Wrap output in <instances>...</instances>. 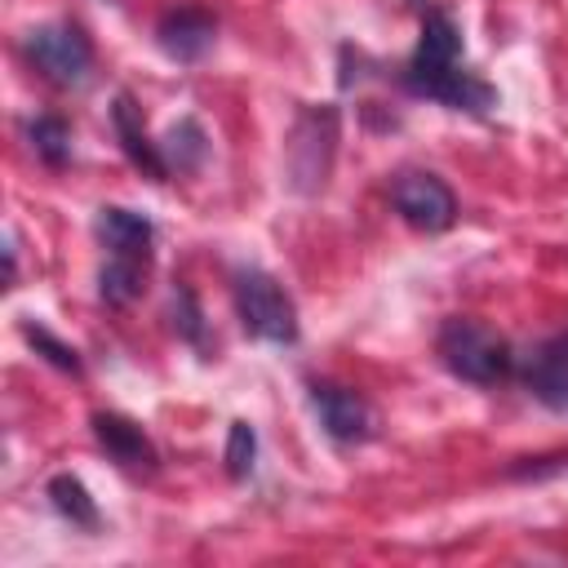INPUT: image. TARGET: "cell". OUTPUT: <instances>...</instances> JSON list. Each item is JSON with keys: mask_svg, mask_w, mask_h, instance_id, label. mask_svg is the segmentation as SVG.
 I'll return each instance as SVG.
<instances>
[{"mask_svg": "<svg viewBox=\"0 0 568 568\" xmlns=\"http://www.w3.org/2000/svg\"><path fill=\"white\" fill-rule=\"evenodd\" d=\"M173 328L191 342V346H204V315H200V302L186 284L173 288Z\"/></svg>", "mask_w": 568, "mask_h": 568, "instance_id": "obj_19", "label": "cell"}, {"mask_svg": "<svg viewBox=\"0 0 568 568\" xmlns=\"http://www.w3.org/2000/svg\"><path fill=\"white\" fill-rule=\"evenodd\" d=\"M390 204L395 213L417 226V231H448L453 217H457V195L444 178L426 173V169H404L395 182H390Z\"/></svg>", "mask_w": 568, "mask_h": 568, "instance_id": "obj_5", "label": "cell"}, {"mask_svg": "<svg viewBox=\"0 0 568 568\" xmlns=\"http://www.w3.org/2000/svg\"><path fill=\"white\" fill-rule=\"evenodd\" d=\"M49 501H53V510H58L62 519H71V524H80V528H98V506H93L89 488H84L75 475H53V479H49Z\"/></svg>", "mask_w": 568, "mask_h": 568, "instance_id": "obj_15", "label": "cell"}, {"mask_svg": "<svg viewBox=\"0 0 568 568\" xmlns=\"http://www.w3.org/2000/svg\"><path fill=\"white\" fill-rule=\"evenodd\" d=\"M311 404L320 413V426L342 439V444H359L373 435V408L364 404V395L346 390V386H333V382H315L311 386Z\"/></svg>", "mask_w": 568, "mask_h": 568, "instance_id": "obj_7", "label": "cell"}, {"mask_svg": "<svg viewBox=\"0 0 568 568\" xmlns=\"http://www.w3.org/2000/svg\"><path fill=\"white\" fill-rule=\"evenodd\" d=\"M333 155H337V106H328V102L302 106L288 129V142H284L288 186L297 195L324 191V182L333 173Z\"/></svg>", "mask_w": 568, "mask_h": 568, "instance_id": "obj_3", "label": "cell"}, {"mask_svg": "<svg viewBox=\"0 0 568 568\" xmlns=\"http://www.w3.org/2000/svg\"><path fill=\"white\" fill-rule=\"evenodd\" d=\"M27 138H31V151L49 164V169H62L71 160V129L62 115H40L27 124Z\"/></svg>", "mask_w": 568, "mask_h": 568, "instance_id": "obj_16", "label": "cell"}, {"mask_svg": "<svg viewBox=\"0 0 568 568\" xmlns=\"http://www.w3.org/2000/svg\"><path fill=\"white\" fill-rule=\"evenodd\" d=\"M98 235L111 253H124V257H151V240H155V226L151 217L133 213V209H120V204H106L98 209Z\"/></svg>", "mask_w": 568, "mask_h": 568, "instance_id": "obj_12", "label": "cell"}, {"mask_svg": "<svg viewBox=\"0 0 568 568\" xmlns=\"http://www.w3.org/2000/svg\"><path fill=\"white\" fill-rule=\"evenodd\" d=\"M204 155H209V138H204V129H200V120H178L173 129H169V142H164V164H169V173L178 169V173H195L200 164H204Z\"/></svg>", "mask_w": 568, "mask_h": 568, "instance_id": "obj_14", "label": "cell"}, {"mask_svg": "<svg viewBox=\"0 0 568 568\" xmlns=\"http://www.w3.org/2000/svg\"><path fill=\"white\" fill-rule=\"evenodd\" d=\"M22 333H27V342L36 346V355H44L53 368H62V373H80L84 364H80V355L62 342V337H53L44 324H22Z\"/></svg>", "mask_w": 568, "mask_h": 568, "instance_id": "obj_18", "label": "cell"}, {"mask_svg": "<svg viewBox=\"0 0 568 568\" xmlns=\"http://www.w3.org/2000/svg\"><path fill=\"white\" fill-rule=\"evenodd\" d=\"M111 124H115V138H120L124 155L133 160V169H142L151 182H164V178H169L164 151L151 142V133H146V124H142V111H138V102H133L129 93H115V102H111Z\"/></svg>", "mask_w": 568, "mask_h": 568, "instance_id": "obj_10", "label": "cell"}, {"mask_svg": "<svg viewBox=\"0 0 568 568\" xmlns=\"http://www.w3.org/2000/svg\"><path fill=\"white\" fill-rule=\"evenodd\" d=\"M93 439L106 448L111 462H120L124 470H155L160 453L146 439V430L138 422H129L124 413H93Z\"/></svg>", "mask_w": 568, "mask_h": 568, "instance_id": "obj_8", "label": "cell"}, {"mask_svg": "<svg viewBox=\"0 0 568 568\" xmlns=\"http://www.w3.org/2000/svg\"><path fill=\"white\" fill-rule=\"evenodd\" d=\"M253 457H257V435L248 422H231L226 430V475L231 479H248L253 475Z\"/></svg>", "mask_w": 568, "mask_h": 568, "instance_id": "obj_17", "label": "cell"}, {"mask_svg": "<svg viewBox=\"0 0 568 568\" xmlns=\"http://www.w3.org/2000/svg\"><path fill=\"white\" fill-rule=\"evenodd\" d=\"M213 40H217V22L204 9H173L155 27V44L173 62H200L213 49Z\"/></svg>", "mask_w": 568, "mask_h": 568, "instance_id": "obj_9", "label": "cell"}, {"mask_svg": "<svg viewBox=\"0 0 568 568\" xmlns=\"http://www.w3.org/2000/svg\"><path fill=\"white\" fill-rule=\"evenodd\" d=\"M142 280H146V257L111 253L106 266L98 271V293H102L106 306H129L142 293Z\"/></svg>", "mask_w": 568, "mask_h": 568, "instance_id": "obj_13", "label": "cell"}, {"mask_svg": "<svg viewBox=\"0 0 568 568\" xmlns=\"http://www.w3.org/2000/svg\"><path fill=\"white\" fill-rule=\"evenodd\" d=\"M235 306H240V320L253 337L280 342V346H288L297 337V311H293L288 293L266 271L248 266V271L235 275Z\"/></svg>", "mask_w": 568, "mask_h": 568, "instance_id": "obj_4", "label": "cell"}, {"mask_svg": "<svg viewBox=\"0 0 568 568\" xmlns=\"http://www.w3.org/2000/svg\"><path fill=\"white\" fill-rule=\"evenodd\" d=\"M435 351H439V359H444V368L453 377L475 382V386H497L515 368L510 342L497 328H488V324H479L470 315L444 320V328L435 337Z\"/></svg>", "mask_w": 568, "mask_h": 568, "instance_id": "obj_2", "label": "cell"}, {"mask_svg": "<svg viewBox=\"0 0 568 568\" xmlns=\"http://www.w3.org/2000/svg\"><path fill=\"white\" fill-rule=\"evenodd\" d=\"M27 53L44 71V80H53V84H80L93 67V44L75 22L36 27L27 36Z\"/></svg>", "mask_w": 568, "mask_h": 568, "instance_id": "obj_6", "label": "cell"}, {"mask_svg": "<svg viewBox=\"0 0 568 568\" xmlns=\"http://www.w3.org/2000/svg\"><path fill=\"white\" fill-rule=\"evenodd\" d=\"M404 84L417 98H435L453 111H488L493 106V89L462 67V36L444 9H430L422 18V40L408 58Z\"/></svg>", "mask_w": 568, "mask_h": 568, "instance_id": "obj_1", "label": "cell"}, {"mask_svg": "<svg viewBox=\"0 0 568 568\" xmlns=\"http://www.w3.org/2000/svg\"><path fill=\"white\" fill-rule=\"evenodd\" d=\"M524 386L546 408L568 413V337H555L532 351V359L524 364Z\"/></svg>", "mask_w": 568, "mask_h": 568, "instance_id": "obj_11", "label": "cell"}]
</instances>
